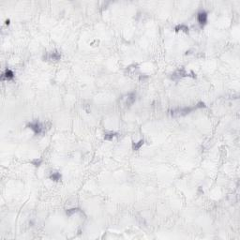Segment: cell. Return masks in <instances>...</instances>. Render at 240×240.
I'll use <instances>...</instances> for the list:
<instances>
[{"label": "cell", "mask_w": 240, "mask_h": 240, "mask_svg": "<svg viewBox=\"0 0 240 240\" xmlns=\"http://www.w3.org/2000/svg\"><path fill=\"white\" fill-rule=\"evenodd\" d=\"M60 58H61V54L57 51H53L51 53H48L44 56L45 60H52V61H57V60H60Z\"/></svg>", "instance_id": "277c9868"}, {"label": "cell", "mask_w": 240, "mask_h": 240, "mask_svg": "<svg viewBox=\"0 0 240 240\" xmlns=\"http://www.w3.org/2000/svg\"><path fill=\"white\" fill-rule=\"evenodd\" d=\"M197 109H198L197 105L192 106V107L189 106V107L176 108V109H173V110H171V111H170V114H171L172 116H174V117L185 116L190 114V113H192L193 111H195V110H197Z\"/></svg>", "instance_id": "6da1fadb"}, {"label": "cell", "mask_w": 240, "mask_h": 240, "mask_svg": "<svg viewBox=\"0 0 240 240\" xmlns=\"http://www.w3.org/2000/svg\"><path fill=\"white\" fill-rule=\"evenodd\" d=\"M175 30L176 31V32H178V31H184V32H186V33H188L189 32V30H190V28H189V26L188 25H186V24H177L176 27H175Z\"/></svg>", "instance_id": "ba28073f"}, {"label": "cell", "mask_w": 240, "mask_h": 240, "mask_svg": "<svg viewBox=\"0 0 240 240\" xmlns=\"http://www.w3.org/2000/svg\"><path fill=\"white\" fill-rule=\"evenodd\" d=\"M80 211H81V209H80V208H78V207H73V208H70V209L67 210L66 211V214H67V216L71 217L72 215L76 214V213H78Z\"/></svg>", "instance_id": "8fae6325"}, {"label": "cell", "mask_w": 240, "mask_h": 240, "mask_svg": "<svg viewBox=\"0 0 240 240\" xmlns=\"http://www.w3.org/2000/svg\"><path fill=\"white\" fill-rule=\"evenodd\" d=\"M61 174H60L59 172L57 171H54V172H51L50 173V176H49V178L52 180V181H55V182H58L61 180Z\"/></svg>", "instance_id": "52a82bcc"}, {"label": "cell", "mask_w": 240, "mask_h": 240, "mask_svg": "<svg viewBox=\"0 0 240 240\" xmlns=\"http://www.w3.org/2000/svg\"><path fill=\"white\" fill-rule=\"evenodd\" d=\"M27 128H29L33 132L35 133L36 135H39L41 134L44 130V128H43V125L38 121V120H35V121H32L30 123L27 124Z\"/></svg>", "instance_id": "7a4b0ae2"}, {"label": "cell", "mask_w": 240, "mask_h": 240, "mask_svg": "<svg viewBox=\"0 0 240 240\" xmlns=\"http://www.w3.org/2000/svg\"><path fill=\"white\" fill-rule=\"evenodd\" d=\"M116 136H117L116 132H113V131L106 132L104 134V140H106V141H112V140L114 139Z\"/></svg>", "instance_id": "9c48e42d"}, {"label": "cell", "mask_w": 240, "mask_h": 240, "mask_svg": "<svg viewBox=\"0 0 240 240\" xmlns=\"http://www.w3.org/2000/svg\"><path fill=\"white\" fill-rule=\"evenodd\" d=\"M2 79L7 80V81H11V80L14 79V72L10 69H7L2 74Z\"/></svg>", "instance_id": "8992f818"}, {"label": "cell", "mask_w": 240, "mask_h": 240, "mask_svg": "<svg viewBox=\"0 0 240 240\" xmlns=\"http://www.w3.org/2000/svg\"><path fill=\"white\" fill-rule=\"evenodd\" d=\"M144 140H140V141L137 142V143H132V150L138 151L144 145Z\"/></svg>", "instance_id": "30bf717a"}, {"label": "cell", "mask_w": 240, "mask_h": 240, "mask_svg": "<svg viewBox=\"0 0 240 240\" xmlns=\"http://www.w3.org/2000/svg\"><path fill=\"white\" fill-rule=\"evenodd\" d=\"M30 163L32 165H34L35 167H39V166L41 165L42 163V159H39V158H36V159H33L32 161H30Z\"/></svg>", "instance_id": "7c38bea8"}, {"label": "cell", "mask_w": 240, "mask_h": 240, "mask_svg": "<svg viewBox=\"0 0 240 240\" xmlns=\"http://www.w3.org/2000/svg\"><path fill=\"white\" fill-rule=\"evenodd\" d=\"M207 13H206L204 10H202V11H200L198 14H197V21L199 23V24L202 26H204L206 24V23H207Z\"/></svg>", "instance_id": "3957f363"}, {"label": "cell", "mask_w": 240, "mask_h": 240, "mask_svg": "<svg viewBox=\"0 0 240 240\" xmlns=\"http://www.w3.org/2000/svg\"><path fill=\"white\" fill-rule=\"evenodd\" d=\"M136 101V94L135 93H129L128 95L126 96L125 98V105L126 106H128V107H130V106H131L133 103L135 102Z\"/></svg>", "instance_id": "5b68a950"}]
</instances>
